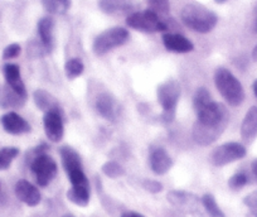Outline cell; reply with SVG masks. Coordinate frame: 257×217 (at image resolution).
Wrapping results in <instances>:
<instances>
[{
	"label": "cell",
	"mask_w": 257,
	"mask_h": 217,
	"mask_svg": "<svg viewBox=\"0 0 257 217\" xmlns=\"http://www.w3.org/2000/svg\"><path fill=\"white\" fill-rule=\"evenodd\" d=\"M59 154H61V160L62 164H63V168L67 174L70 173V172L75 171V169L82 168L81 157L72 147L64 145V147H62L61 149H59Z\"/></svg>",
	"instance_id": "ffe728a7"
},
{
	"label": "cell",
	"mask_w": 257,
	"mask_h": 217,
	"mask_svg": "<svg viewBox=\"0 0 257 217\" xmlns=\"http://www.w3.org/2000/svg\"><path fill=\"white\" fill-rule=\"evenodd\" d=\"M33 97H34V102H36V105L44 113L58 106L56 103L57 101L44 90H37L36 92H34Z\"/></svg>",
	"instance_id": "cb8c5ba5"
},
{
	"label": "cell",
	"mask_w": 257,
	"mask_h": 217,
	"mask_svg": "<svg viewBox=\"0 0 257 217\" xmlns=\"http://www.w3.org/2000/svg\"><path fill=\"white\" fill-rule=\"evenodd\" d=\"M252 90H253L254 96H256V98H257V80L253 81V85H252Z\"/></svg>",
	"instance_id": "f35d334b"
},
{
	"label": "cell",
	"mask_w": 257,
	"mask_h": 217,
	"mask_svg": "<svg viewBox=\"0 0 257 217\" xmlns=\"http://www.w3.org/2000/svg\"><path fill=\"white\" fill-rule=\"evenodd\" d=\"M68 178H70V182L72 186H90L88 184L87 178H86L85 173H83V169H75V171L70 172L67 174Z\"/></svg>",
	"instance_id": "d6a6232c"
},
{
	"label": "cell",
	"mask_w": 257,
	"mask_h": 217,
	"mask_svg": "<svg viewBox=\"0 0 257 217\" xmlns=\"http://www.w3.org/2000/svg\"><path fill=\"white\" fill-rule=\"evenodd\" d=\"M167 198L173 206L178 207L179 209H184L188 212L190 211L192 213L198 211L199 198L193 193H188L184 191H172L168 193Z\"/></svg>",
	"instance_id": "4fadbf2b"
},
{
	"label": "cell",
	"mask_w": 257,
	"mask_h": 217,
	"mask_svg": "<svg viewBox=\"0 0 257 217\" xmlns=\"http://www.w3.org/2000/svg\"><path fill=\"white\" fill-rule=\"evenodd\" d=\"M22 47L19 46L18 43H12L4 49L3 52V58L4 60H13V58H17L21 54Z\"/></svg>",
	"instance_id": "836d02e7"
},
{
	"label": "cell",
	"mask_w": 257,
	"mask_h": 217,
	"mask_svg": "<svg viewBox=\"0 0 257 217\" xmlns=\"http://www.w3.org/2000/svg\"><path fill=\"white\" fill-rule=\"evenodd\" d=\"M54 21L51 17H44L38 22V33L41 38L42 46L46 49V52H51L54 47Z\"/></svg>",
	"instance_id": "d6986e66"
},
{
	"label": "cell",
	"mask_w": 257,
	"mask_h": 217,
	"mask_svg": "<svg viewBox=\"0 0 257 217\" xmlns=\"http://www.w3.org/2000/svg\"><path fill=\"white\" fill-rule=\"evenodd\" d=\"M214 83L217 90L231 106H238L244 100V90L238 78L224 67L217 68L214 72Z\"/></svg>",
	"instance_id": "3957f363"
},
{
	"label": "cell",
	"mask_w": 257,
	"mask_h": 217,
	"mask_svg": "<svg viewBox=\"0 0 257 217\" xmlns=\"http://www.w3.org/2000/svg\"><path fill=\"white\" fill-rule=\"evenodd\" d=\"M247 150L243 144L237 142L224 143L212 152L211 162L216 167H224L227 164L246 157Z\"/></svg>",
	"instance_id": "52a82bcc"
},
{
	"label": "cell",
	"mask_w": 257,
	"mask_h": 217,
	"mask_svg": "<svg viewBox=\"0 0 257 217\" xmlns=\"http://www.w3.org/2000/svg\"><path fill=\"white\" fill-rule=\"evenodd\" d=\"M248 183V176L244 172H237L228 179V187L232 191H239Z\"/></svg>",
	"instance_id": "83f0119b"
},
{
	"label": "cell",
	"mask_w": 257,
	"mask_h": 217,
	"mask_svg": "<svg viewBox=\"0 0 257 217\" xmlns=\"http://www.w3.org/2000/svg\"><path fill=\"white\" fill-rule=\"evenodd\" d=\"M241 138L246 144H251L257 138V106L248 108L244 115L241 124Z\"/></svg>",
	"instance_id": "9a60e30c"
},
{
	"label": "cell",
	"mask_w": 257,
	"mask_h": 217,
	"mask_svg": "<svg viewBox=\"0 0 257 217\" xmlns=\"http://www.w3.org/2000/svg\"><path fill=\"white\" fill-rule=\"evenodd\" d=\"M67 198L77 206H87L90 202V186H72L67 191Z\"/></svg>",
	"instance_id": "44dd1931"
},
{
	"label": "cell",
	"mask_w": 257,
	"mask_h": 217,
	"mask_svg": "<svg viewBox=\"0 0 257 217\" xmlns=\"http://www.w3.org/2000/svg\"><path fill=\"white\" fill-rule=\"evenodd\" d=\"M24 100L26 98L14 92L9 86L8 87H4L2 92H0V106L4 108L21 107L24 103Z\"/></svg>",
	"instance_id": "7402d4cb"
},
{
	"label": "cell",
	"mask_w": 257,
	"mask_h": 217,
	"mask_svg": "<svg viewBox=\"0 0 257 217\" xmlns=\"http://www.w3.org/2000/svg\"><path fill=\"white\" fill-rule=\"evenodd\" d=\"M14 192H16V196L18 197L19 201L26 203L27 206L34 207L41 203L42 196L39 189L26 179H21V181L17 182Z\"/></svg>",
	"instance_id": "30bf717a"
},
{
	"label": "cell",
	"mask_w": 257,
	"mask_h": 217,
	"mask_svg": "<svg viewBox=\"0 0 257 217\" xmlns=\"http://www.w3.org/2000/svg\"><path fill=\"white\" fill-rule=\"evenodd\" d=\"M126 24L130 28L144 32V33H159V32H165L168 29L164 22L160 21L159 16L150 9L128 14V17L126 18Z\"/></svg>",
	"instance_id": "5b68a950"
},
{
	"label": "cell",
	"mask_w": 257,
	"mask_h": 217,
	"mask_svg": "<svg viewBox=\"0 0 257 217\" xmlns=\"http://www.w3.org/2000/svg\"><path fill=\"white\" fill-rule=\"evenodd\" d=\"M179 97L180 87L177 81H167L158 87V101L163 108L162 120L165 124L174 120Z\"/></svg>",
	"instance_id": "277c9868"
},
{
	"label": "cell",
	"mask_w": 257,
	"mask_h": 217,
	"mask_svg": "<svg viewBox=\"0 0 257 217\" xmlns=\"http://www.w3.org/2000/svg\"><path fill=\"white\" fill-rule=\"evenodd\" d=\"M202 206H203L204 211L207 212L209 217H226L224 216L223 211L219 208V206L217 204L216 198L212 196L211 193H206L201 198Z\"/></svg>",
	"instance_id": "d4e9b609"
},
{
	"label": "cell",
	"mask_w": 257,
	"mask_h": 217,
	"mask_svg": "<svg viewBox=\"0 0 257 217\" xmlns=\"http://www.w3.org/2000/svg\"><path fill=\"white\" fill-rule=\"evenodd\" d=\"M254 32L257 33V13H256V21H254Z\"/></svg>",
	"instance_id": "60d3db41"
},
{
	"label": "cell",
	"mask_w": 257,
	"mask_h": 217,
	"mask_svg": "<svg viewBox=\"0 0 257 217\" xmlns=\"http://www.w3.org/2000/svg\"><path fill=\"white\" fill-rule=\"evenodd\" d=\"M19 149L14 147H6L0 149V171H6L12 166L13 160L18 157Z\"/></svg>",
	"instance_id": "4316f807"
},
{
	"label": "cell",
	"mask_w": 257,
	"mask_h": 217,
	"mask_svg": "<svg viewBox=\"0 0 257 217\" xmlns=\"http://www.w3.org/2000/svg\"><path fill=\"white\" fill-rule=\"evenodd\" d=\"M163 43L168 51L175 53H188L194 49V46L189 39L177 33H165L163 36Z\"/></svg>",
	"instance_id": "ac0fdd59"
},
{
	"label": "cell",
	"mask_w": 257,
	"mask_h": 217,
	"mask_svg": "<svg viewBox=\"0 0 257 217\" xmlns=\"http://www.w3.org/2000/svg\"><path fill=\"white\" fill-rule=\"evenodd\" d=\"M150 7V11L159 14H168L170 11L169 0H147Z\"/></svg>",
	"instance_id": "1f68e13d"
},
{
	"label": "cell",
	"mask_w": 257,
	"mask_h": 217,
	"mask_svg": "<svg viewBox=\"0 0 257 217\" xmlns=\"http://www.w3.org/2000/svg\"><path fill=\"white\" fill-rule=\"evenodd\" d=\"M138 0H98V8L108 16L132 14L137 9Z\"/></svg>",
	"instance_id": "8fae6325"
},
{
	"label": "cell",
	"mask_w": 257,
	"mask_h": 217,
	"mask_svg": "<svg viewBox=\"0 0 257 217\" xmlns=\"http://www.w3.org/2000/svg\"><path fill=\"white\" fill-rule=\"evenodd\" d=\"M217 4H224L227 2V0H214Z\"/></svg>",
	"instance_id": "ab89813d"
},
{
	"label": "cell",
	"mask_w": 257,
	"mask_h": 217,
	"mask_svg": "<svg viewBox=\"0 0 257 217\" xmlns=\"http://www.w3.org/2000/svg\"><path fill=\"white\" fill-rule=\"evenodd\" d=\"M143 187L150 193H159L163 191V184L160 182L154 181V179H145L143 182Z\"/></svg>",
	"instance_id": "e575fe53"
},
{
	"label": "cell",
	"mask_w": 257,
	"mask_h": 217,
	"mask_svg": "<svg viewBox=\"0 0 257 217\" xmlns=\"http://www.w3.org/2000/svg\"><path fill=\"white\" fill-rule=\"evenodd\" d=\"M150 168L155 174H165L173 166V160L170 155L168 154L167 150L163 148H157L150 153Z\"/></svg>",
	"instance_id": "e0dca14e"
},
{
	"label": "cell",
	"mask_w": 257,
	"mask_h": 217,
	"mask_svg": "<svg viewBox=\"0 0 257 217\" xmlns=\"http://www.w3.org/2000/svg\"><path fill=\"white\" fill-rule=\"evenodd\" d=\"M252 58L254 62H257V46H254V48L252 49Z\"/></svg>",
	"instance_id": "74e56055"
},
{
	"label": "cell",
	"mask_w": 257,
	"mask_h": 217,
	"mask_svg": "<svg viewBox=\"0 0 257 217\" xmlns=\"http://www.w3.org/2000/svg\"><path fill=\"white\" fill-rule=\"evenodd\" d=\"M251 168H252V173H253L254 178H256V181H257V159L252 162V167H251Z\"/></svg>",
	"instance_id": "8d00e7d4"
},
{
	"label": "cell",
	"mask_w": 257,
	"mask_h": 217,
	"mask_svg": "<svg viewBox=\"0 0 257 217\" xmlns=\"http://www.w3.org/2000/svg\"><path fill=\"white\" fill-rule=\"evenodd\" d=\"M63 217H75V216H72V214H66V216H63Z\"/></svg>",
	"instance_id": "b9f144b4"
},
{
	"label": "cell",
	"mask_w": 257,
	"mask_h": 217,
	"mask_svg": "<svg viewBox=\"0 0 257 217\" xmlns=\"http://www.w3.org/2000/svg\"><path fill=\"white\" fill-rule=\"evenodd\" d=\"M243 204L247 207V217H257V191L251 192L243 198Z\"/></svg>",
	"instance_id": "4dcf8cb0"
},
{
	"label": "cell",
	"mask_w": 257,
	"mask_h": 217,
	"mask_svg": "<svg viewBox=\"0 0 257 217\" xmlns=\"http://www.w3.org/2000/svg\"><path fill=\"white\" fill-rule=\"evenodd\" d=\"M38 186L47 187L57 174V163L47 154H38L31 166Z\"/></svg>",
	"instance_id": "ba28073f"
},
{
	"label": "cell",
	"mask_w": 257,
	"mask_h": 217,
	"mask_svg": "<svg viewBox=\"0 0 257 217\" xmlns=\"http://www.w3.org/2000/svg\"><path fill=\"white\" fill-rule=\"evenodd\" d=\"M212 97L211 93L208 92V90L204 87H199L197 90L196 95H194V100H193V105H194V108H196V112L198 108L203 107L204 105H207L208 102H211Z\"/></svg>",
	"instance_id": "f546056e"
},
{
	"label": "cell",
	"mask_w": 257,
	"mask_h": 217,
	"mask_svg": "<svg viewBox=\"0 0 257 217\" xmlns=\"http://www.w3.org/2000/svg\"><path fill=\"white\" fill-rule=\"evenodd\" d=\"M197 118L198 119L193 125V139L203 147L216 142L229 122L226 106L213 100L197 110Z\"/></svg>",
	"instance_id": "6da1fadb"
},
{
	"label": "cell",
	"mask_w": 257,
	"mask_h": 217,
	"mask_svg": "<svg viewBox=\"0 0 257 217\" xmlns=\"http://www.w3.org/2000/svg\"><path fill=\"white\" fill-rule=\"evenodd\" d=\"M43 8L49 14L62 16L68 12L71 8V0H41Z\"/></svg>",
	"instance_id": "603a6c76"
},
{
	"label": "cell",
	"mask_w": 257,
	"mask_h": 217,
	"mask_svg": "<svg viewBox=\"0 0 257 217\" xmlns=\"http://www.w3.org/2000/svg\"><path fill=\"white\" fill-rule=\"evenodd\" d=\"M0 123H2L3 129L12 135L27 134L32 130L31 124L14 112L4 114L3 117L0 118Z\"/></svg>",
	"instance_id": "7c38bea8"
},
{
	"label": "cell",
	"mask_w": 257,
	"mask_h": 217,
	"mask_svg": "<svg viewBox=\"0 0 257 217\" xmlns=\"http://www.w3.org/2000/svg\"><path fill=\"white\" fill-rule=\"evenodd\" d=\"M102 172L105 173V176L110 177V178H118V177L123 176L125 171H123L122 167L116 162H106L102 166Z\"/></svg>",
	"instance_id": "f1b7e54d"
},
{
	"label": "cell",
	"mask_w": 257,
	"mask_h": 217,
	"mask_svg": "<svg viewBox=\"0 0 257 217\" xmlns=\"http://www.w3.org/2000/svg\"><path fill=\"white\" fill-rule=\"evenodd\" d=\"M96 108L98 114L108 122H115L117 117V103L111 93L103 92L96 100Z\"/></svg>",
	"instance_id": "2e32d148"
},
{
	"label": "cell",
	"mask_w": 257,
	"mask_h": 217,
	"mask_svg": "<svg viewBox=\"0 0 257 217\" xmlns=\"http://www.w3.org/2000/svg\"><path fill=\"white\" fill-rule=\"evenodd\" d=\"M182 22L197 33H209L217 26L218 17L211 9L201 4H187L180 13Z\"/></svg>",
	"instance_id": "7a4b0ae2"
},
{
	"label": "cell",
	"mask_w": 257,
	"mask_h": 217,
	"mask_svg": "<svg viewBox=\"0 0 257 217\" xmlns=\"http://www.w3.org/2000/svg\"><path fill=\"white\" fill-rule=\"evenodd\" d=\"M85 71V65L80 58H71L64 65V72L70 80H75V78L80 77Z\"/></svg>",
	"instance_id": "484cf974"
},
{
	"label": "cell",
	"mask_w": 257,
	"mask_h": 217,
	"mask_svg": "<svg viewBox=\"0 0 257 217\" xmlns=\"http://www.w3.org/2000/svg\"><path fill=\"white\" fill-rule=\"evenodd\" d=\"M0 189H2V184H0Z\"/></svg>",
	"instance_id": "7bdbcfd3"
},
{
	"label": "cell",
	"mask_w": 257,
	"mask_h": 217,
	"mask_svg": "<svg viewBox=\"0 0 257 217\" xmlns=\"http://www.w3.org/2000/svg\"><path fill=\"white\" fill-rule=\"evenodd\" d=\"M43 127L47 138L51 142H61L64 134V119L62 110L58 106L44 113Z\"/></svg>",
	"instance_id": "9c48e42d"
},
{
	"label": "cell",
	"mask_w": 257,
	"mask_h": 217,
	"mask_svg": "<svg viewBox=\"0 0 257 217\" xmlns=\"http://www.w3.org/2000/svg\"><path fill=\"white\" fill-rule=\"evenodd\" d=\"M3 73L9 87H11L14 92L18 93L19 96L26 98L27 90L26 86H24L23 80H22L21 68H19V66L16 65V63H7L3 67Z\"/></svg>",
	"instance_id": "5bb4252c"
},
{
	"label": "cell",
	"mask_w": 257,
	"mask_h": 217,
	"mask_svg": "<svg viewBox=\"0 0 257 217\" xmlns=\"http://www.w3.org/2000/svg\"><path fill=\"white\" fill-rule=\"evenodd\" d=\"M121 217H145V216H143V214L139 213V212L128 211V212H125V213H122V216Z\"/></svg>",
	"instance_id": "d590c367"
},
{
	"label": "cell",
	"mask_w": 257,
	"mask_h": 217,
	"mask_svg": "<svg viewBox=\"0 0 257 217\" xmlns=\"http://www.w3.org/2000/svg\"><path fill=\"white\" fill-rule=\"evenodd\" d=\"M128 39V32L121 27H115L103 31L95 38L92 49L97 56H103L112 49L125 44Z\"/></svg>",
	"instance_id": "8992f818"
}]
</instances>
